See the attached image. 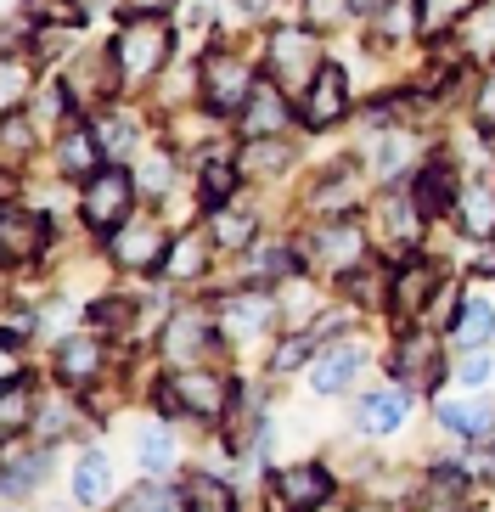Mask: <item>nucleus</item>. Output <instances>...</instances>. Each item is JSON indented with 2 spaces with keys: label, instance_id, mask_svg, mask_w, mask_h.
<instances>
[{
  "label": "nucleus",
  "instance_id": "nucleus-6",
  "mask_svg": "<svg viewBox=\"0 0 495 512\" xmlns=\"http://www.w3.org/2000/svg\"><path fill=\"white\" fill-rule=\"evenodd\" d=\"M344 102H349L344 68H332V62H321V74H315V85L299 96V119L310 124V130H332V124L344 119Z\"/></svg>",
  "mask_w": 495,
  "mask_h": 512
},
{
  "label": "nucleus",
  "instance_id": "nucleus-37",
  "mask_svg": "<svg viewBox=\"0 0 495 512\" xmlns=\"http://www.w3.org/2000/svg\"><path fill=\"white\" fill-rule=\"evenodd\" d=\"M417 197H405V203H400V197H394V203H389V231H394V237H400V242H411V237H417Z\"/></svg>",
  "mask_w": 495,
  "mask_h": 512
},
{
  "label": "nucleus",
  "instance_id": "nucleus-42",
  "mask_svg": "<svg viewBox=\"0 0 495 512\" xmlns=\"http://www.w3.org/2000/svg\"><path fill=\"white\" fill-rule=\"evenodd\" d=\"M169 181H175V164H169V158H152V164L141 169V186H147V192H164Z\"/></svg>",
  "mask_w": 495,
  "mask_h": 512
},
{
  "label": "nucleus",
  "instance_id": "nucleus-43",
  "mask_svg": "<svg viewBox=\"0 0 495 512\" xmlns=\"http://www.w3.org/2000/svg\"><path fill=\"white\" fill-rule=\"evenodd\" d=\"M23 152H29V124H23V119H17V113H12V119H6V158H12V164H17Z\"/></svg>",
  "mask_w": 495,
  "mask_h": 512
},
{
  "label": "nucleus",
  "instance_id": "nucleus-36",
  "mask_svg": "<svg viewBox=\"0 0 495 512\" xmlns=\"http://www.w3.org/2000/svg\"><path fill=\"white\" fill-rule=\"evenodd\" d=\"M231 186H237V164H225V158H214V164L203 169V192H209V203H214V209L225 203V192H231Z\"/></svg>",
  "mask_w": 495,
  "mask_h": 512
},
{
  "label": "nucleus",
  "instance_id": "nucleus-44",
  "mask_svg": "<svg viewBox=\"0 0 495 512\" xmlns=\"http://www.w3.org/2000/svg\"><path fill=\"white\" fill-rule=\"evenodd\" d=\"M40 23H74V0H29Z\"/></svg>",
  "mask_w": 495,
  "mask_h": 512
},
{
  "label": "nucleus",
  "instance_id": "nucleus-32",
  "mask_svg": "<svg viewBox=\"0 0 495 512\" xmlns=\"http://www.w3.org/2000/svg\"><path fill=\"white\" fill-rule=\"evenodd\" d=\"M34 479H45V451L40 456H12V462H6V496L29 490Z\"/></svg>",
  "mask_w": 495,
  "mask_h": 512
},
{
  "label": "nucleus",
  "instance_id": "nucleus-30",
  "mask_svg": "<svg viewBox=\"0 0 495 512\" xmlns=\"http://www.w3.org/2000/svg\"><path fill=\"white\" fill-rule=\"evenodd\" d=\"M186 507H192V512H231V496H225L214 479L192 473V479H186Z\"/></svg>",
  "mask_w": 495,
  "mask_h": 512
},
{
  "label": "nucleus",
  "instance_id": "nucleus-41",
  "mask_svg": "<svg viewBox=\"0 0 495 512\" xmlns=\"http://www.w3.org/2000/svg\"><path fill=\"white\" fill-rule=\"evenodd\" d=\"M315 203H321V209H349V203H355V186H349V175L344 181H332V186H321V192H315Z\"/></svg>",
  "mask_w": 495,
  "mask_h": 512
},
{
  "label": "nucleus",
  "instance_id": "nucleus-39",
  "mask_svg": "<svg viewBox=\"0 0 495 512\" xmlns=\"http://www.w3.org/2000/svg\"><path fill=\"white\" fill-rule=\"evenodd\" d=\"M473 113H479V130H495V62L479 79V107H473Z\"/></svg>",
  "mask_w": 495,
  "mask_h": 512
},
{
  "label": "nucleus",
  "instance_id": "nucleus-10",
  "mask_svg": "<svg viewBox=\"0 0 495 512\" xmlns=\"http://www.w3.org/2000/svg\"><path fill=\"white\" fill-rule=\"evenodd\" d=\"M276 490H282L287 507H321V501L332 496V473L327 467H282L276 473Z\"/></svg>",
  "mask_w": 495,
  "mask_h": 512
},
{
  "label": "nucleus",
  "instance_id": "nucleus-46",
  "mask_svg": "<svg viewBox=\"0 0 495 512\" xmlns=\"http://www.w3.org/2000/svg\"><path fill=\"white\" fill-rule=\"evenodd\" d=\"M169 6H175V0H124V12L130 17H164Z\"/></svg>",
  "mask_w": 495,
  "mask_h": 512
},
{
  "label": "nucleus",
  "instance_id": "nucleus-22",
  "mask_svg": "<svg viewBox=\"0 0 495 512\" xmlns=\"http://www.w3.org/2000/svg\"><path fill=\"white\" fill-rule=\"evenodd\" d=\"M107 456L102 451H90V456H79V467H74V496L85 501V507H96V501H107Z\"/></svg>",
  "mask_w": 495,
  "mask_h": 512
},
{
  "label": "nucleus",
  "instance_id": "nucleus-47",
  "mask_svg": "<svg viewBox=\"0 0 495 512\" xmlns=\"http://www.w3.org/2000/svg\"><path fill=\"white\" fill-rule=\"evenodd\" d=\"M23 96V62H6V107H17Z\"/></svg>",
  "mask_w": 495,
  "mask_h": 512
},
{
  "label": "nucleus",
  "instance_id": "nucleus-7",
  "mask_svg": "<svg viewBox=\"0 0 495 512\" xmlns=\"http://www.w3.org/2000/svg\"><path fill=\"white\" fill-rule=\"evenodd\" d=\"M203 96H209V107L231 113V107H248L254 79H248V68H242L237 57H209L203 62Z\"/></svg>",
  "mask_w": 495,
  "mask_h": 512
},
{
  "label": "nucleus",
  "instance_id": "nucleus-11",
  "mask_svg": "<svg viewBox=\"0 0 495 512\" xmlns=\"http://www.w3.org/2000/svg\"><path fill=\"white\" fill-rule=\"evenodd\" d=\"M434 287H439V271L428 265V259H411V265L394 276V310H400V316L428 310V304H434Z\"/></svg>",
  "mask_w": 495,
  "mask_h": 512
},
{
  "label": "nucleus",
  "instance_id": "nucleus-18",
  "mask_svg": "<svg viewBox=\"0 0 495 512\" xmlns=\"http://www.w3.org/2000/svg\"><path fill=\"white\" fill-rule=\"evenodd\" d=\"M96 158H102L96 130H68V136H62V147H57L62 175H96Z\"/></svg>",
  "mask_w": 495,
  "mask_h": 512
},
{
  "label": "nucleus",
  "instance_id": "nucleus-24",
  "mask_svg": "<svg viewBox=\"0 0 495 512\" xmlns=\"http://www.w3.org/2000/svg\"><path fill=\"white\" fill-rule=\"evenodd\" d=\"M490 332H495V310H490V299H467L462 321H456V338H462L467 349H484V344H490Z\"/></svg>",
  "mask_w": 495,
  "mask_h": 512
},
{
  "label": "nucleus",
  "instance_id": "nucleus-13",
  "mask_svg": "<svg viewBox=\"0 0 495 512\" xmlns=\"http://www.w3.org/2000/svg\"><path fill=\"white\" fill-rule=\"evenodd\" d=\"M287 124V96L282 85L270 79V85H254V96H248V113H242V130H248V141L254 136H276Z\"/></svg>",
  "mask_w": 495,
  "mask_h": 512
},
{
  "label": "nucleus",
  "instance_id": "nucleus-28",
  "mask_svg": "<svg viewBox=\"0 0 495 512\" xmlns=\"http://www.w3.org/2000/svg\"><path fill=\"white\" fill-rule=\"evenodd\" d=\"M203 265H209V242L203 237H180L175 242V254H169V276H203Z\"/></svg>",
  "mask_w": 495,
  "mask_h": 512
},
{
  "label": "nucleus",
  "instance_id": "nucleus-27",
  "mask_svg": "<svg viewBox=\"0 0 495 512\" xmlns=\"http://www.w3.org/2000/svg\"><path fill=\"white\" fill-rule=\"evenodd\" d=\"M141 467L147 473H169L175 467V434L169 428H147L141 434Z\"/></svg>",
  "mask_w": 495,
  "mask_h": 512
},
{
  "label": "nucleus",
  "instance_id": "nucleus-15",
  "mask_svg": "<svg viewBox=\"0 0 495 512\" xmlns=\"http://www.w3.org/2000/svg\"><path fill=\"white\" fill-rule=\"evenodd\" d=\"M355 411H360V428H366V434H394V428L405 422V411H411V394H405L400 383H394V389L366 394V400H360Z\"/></svg>",
  "mask_w": 495,
  "mask_h": 512
},
{
  "label": "nucleus",
  "instance_id": "nucleus-48",
  "mask_svg": "<svg viewBox=\"0 0 495 512\" xmlns=\"http://www.w3.org/2000/svg\"><path fill=\"white\" fill-rule=\"evenodd\" d=\"M344 6H355V12H377V6H389V0H344Z\"/></svg>",
  "mask_w": 495,
  "mask_h": 512
},
{
  "label": "nucleus",
  "instance_id": "nucleus-45",
  "mask_svg": "<svg viewBox=\"0 0 495 512\" xmlns=\"http://www.w3.org/2000/svg\"><path fill=\"white\" fill-rule=\"evenodd\" d=\"M490 355H484V349H473V355H467V361H462V377H467V383H484V377H490Z\"/></svg>",
  "mask_w": 495,
  "mask_h": 512
},
{
  "label": "nucleus",
  "instance_id": "nucleus-12",
  "mask_svg": "<svg viewBox=\"0 0 495 512\" xmlns=\"http://www.w3.org/2000/svg\"><path fill=\"white\" fill-rule=\"evenodd\" d=\"M270 310H276V304H270L265 293H237V299L220 304V332H231V338H259Z\"/></svg>",
  "mask_w": 495,
  "mask_h": 512
},
{
  "label": "nucleus",
  "instance_id": "nucleus-38",
  "mask_svg": "<svg viewBox=\"0 0 495 512\" xmlns=\"http://www.w3.org/2000/svg\"><path fill=\"white\" fill-rule=\"evenodd\" d=\"M467 12V0H417V23L422 29H439L445 17H462Z\"/></svg>",
  "mask_w": 495,
  "mask_h": 512
},
{
  "label": "nucleus",
  "instance_id": "nucleus-21",
  "mask_svg": "<svg viewBox=\"0 0 495 512\" xmlns=\"http://www.w3.org/2000/svg\"><path fill=\"white\" fill-rule=\"evenodd\" d=\"M462 226L473 231V237H490L495 231V186L490 181H479V186L462 192Z\"/></svg>",
  "mask_w": 495,
  "mask_h": 512
},
{
  "label": "nucleus",
  "instance_id": "nucleus-1",
  "mask_svg": "<svg viewBox=\"0 0 495 512\" xmlns=\"http://www.w3.org/2000/svg\"><path fill=\"white\" fill-rule=\"evenodd\" d=\"M169 51H175V34L164 17H130L113 40V62L124 79H152L169 62Z\"/></svg>",
  "mask_w": 495,
  "mask_h": 512
},
{
  "label": "nucleus",
  "instance_id": "nucleus-2",
  "mask_svg": "<svg viewBox=\"0 0 495 512\" xmlns=\"http://www.w3.org/2000/svg\"><path fill=\"white\" fill-rule=\"evenodd\" d=\"M270 68H276V85H282V91H299V96H304V91L315 85V74H321L315 34L282 23V29L270 34Z\"/></svg>",
  "mask_w": 495,
  "mask_h": 512
},
{
  "label": "nucleus",
  "instance_id": "nucleus-16",
  "mask_svg": "<svg viewBox=\"0 0 495 512\" xmlns=\"http://www.w3.org/2000/svg\"><path fill=\"white\" fill-rule=\"evenodd\" d=\"M360 254H366V242H360V231L349 226V220H338V226H321V231H315V259H321V265L355 271Z\"/></svg>",
  "mask_w": 495,
  "mask_h": 512
},
{
  "label": "nucleus",
  "instance_id": "nucleus-19",
  "mask_svg": "<svg viewBox=\"0 0 495 512\" xmlns=\"http://www.w3.org/2000/svg\"><path fill=\"white\" fill-rule=\"evenodd\" d=\"M119 265H130V271H152L158 265V248H164V237L152 226H130V231H119Z\"/></svg>",
  "mask_w": 495,
  "mask_h": 512
},
{
  "label": "nucleus",
  "instance_id": "nucleus-26",
  "mask_svg": "<svg viewBox=\"0 0 495 512\" xmlns=\"http://www.w3.org/2000/svg\"><path fill=\"white\" fill-rule=\"evenodd\" d=\"M119 512H192V507L175 490H164V484H141V490H130V501Z\"/></svg>",
  "mask_w": 495,
  "mask_h": 512
},
{
  "label": "nucleus",
  "instance_id": "nucleus-31",
  "mask_svg": "<svg viewBox=\"0 0 495 512\" xmlns=\"http://www.w3.org/2000/svg\"><path fill=\"white\" fill-rule=\"evenodd\" d=\"M287 158H293V152L282 147V141L270 136V141H248V152H242V169H270V175H276V169H287Z\"/></svg>",
  "mask_w": 495,
  "mask_h": 512
},
{
  "label": "nucleus",
  "instance_id": "nucleus-23",
  "mask_svg": "<svg viewBox=\"0 0 495 512\" xmlns=\"http://www.w3.org/2000/svg\"><path fill=\"white\" fill-rule=\"evenodd\" d=\"M96 366H102V349H96V338H68V344H62L57 372L68 377V383H85V377H96Z\"/></svg>",
  "mask_w": 495,
  "mask_h": 512
},
{
  "label": "nucleus",
  "instance_id": "nucleus-35",
  "mask_svg": "<svg viewBox=\"0 0 495 512\" xmlns=\"http://www.w3.org/2000/svg\"><path fill=\"white\" fill-rule=\"evenodd\" d=\"M135 321V304L130 299H102V304H90V327H130Z\"/></svg>",
  "mask_w": 495,
  "mask_h": 512
},
{
  "label": "nucleus",
  "instance_id": "nucleus-4",
  "mask_svg": "<svg viewBox=\"0 0 495 512\" xmlns=\"http://www.w3.org/2000/svg\"><path fill=\"white\" fill-rule=\"evenodd\" d=\"M164 406L169 411H186V417L214 422L225 406H231V383L214 377V372H186V377H175V389L164 394Z\"/></svg>",
  "mask_w": 495,
  "mask_h": 512
},
{
  "label": "nucleus",
  "instance_id": "nucleus-3",
  "mask_svg": "<svg viewBox=\"0 0 495 512\" xmlns=\"http://www.w3.org/2000/svg\"><path fill=\"white\" fill-rule=\"evenodd\" d=\"M135 209V181L124 169H96L85 186V220L96 231H119Z\"/></svg>",
  "mask_w": 495,
  "mask_h": 512
},
{
  "label": "nucleus",
  "instance_id": "nucleus-20",
  "mask_svg": "<svg viewBox=\"0 0 495 512\" xmlns=\"http://www.w3.org/2000/svg\"><path fill=\"white\" fill-rule=\"evenodd\" d=\"M417 209L422 214H445V209H456V203H450V164L445 158H434V164L422 169V181H417Z\"/></svg>",
  "mask_w": 495,
  "mask_h": 512
},
{
  "label": "nucleus",
  "instance_id": "nucleus-34",
  "mask_svg": "<svg viewBox=\"0 0 495 512\" xmlns=\"http://www.w3.org/2000/svg\"><path fill=\"white\" fill-rule=\"evenodd\" d=\"M405 164H411V136H389L383 147H377V175H383V181L400 175Z\"/></svg>",
  "mask_w": 495,
  "mask_h": 512
},
{
  "label": "nucleus",
  "instance_id": "nucleus-25",
  "mask_svg": "<svg viewBox=\"0 0 495 512\" xmlns=\"http://www.w3.org/2000/svg\"><path fill=\"white\" fill-rule=\"evenodd\" d=\"M214 242L220 248H248L254 242V214H242V209H214Z\"/></svg>",
  "mask_w": 495,
  "mask_h": 512
},
{
  "label": "nucleus",
  "instance_id": "nucleus-8",
  "mask_svg": "<svg viewBox=\"0 0 495 512\" xmlns=\"http://www.w3.org/2000/svg\"><path fill=\"white\" fill-rule=\"evenodd\" d=\"M0 248H6V259H34L45 248V220L29 209H17V203H6V214H0Z\"/></svg>",
  "mask_w": 495,
  "mask_h": 512
},
{
  "label": "nucleus",
  "instance_id": "nucleus-17",
  "mask_svg": "<svg viewBox=\"0 0 495 512\" xmlns=\"http://www.w3.org/2000/svg\"><path fill=\"white\" fill-rule=\"evenodd\" d=\"M203 344H209V316H203V310H186V316L169 321V332H164L169 361H197Z\"/></svg>",
  "mask_w": 495,
  "mask_h": 512
},
{
  "label": "nucleus",
  "instance_id": "nucleus-40",
  "mask_svg": "<svg viewBox=\"0 0 495 512\" xmlns=\"http://www.w3.org/2000/svg\"><path fill=\"white\" fill-rule=\"evenodd\" d=\"M310 344H315V332H299V338H287L282 349H276V372H293V366L310 355Z\"/></svg>",
  "mask_w": 495,
  "mask_h": 512
},
{
  "label": "nucleus",
  "instance_id": "nucleus-14",
  "mask_svg": "<svg viewBox=\"0 0 495 512\" xmlns=\"http://www.w3.org/2000/svg\"><path fill=\"white\" fill-rule=\"evenodd\" d=\"M439 422L462 439H495V406L490 400H439Z\"/></svg>",
  "mask_w": 495,
  "mask_h": 512
},
{
  "label": "nucleus",
  "instance_id": "nucleus-5",
  "mask_svg": "<svg viewBox=\"0 0 495 512\" xmlns=\"http://www.w3.org/2000/svg\"><path fill=\"white\" fill-rule=\"evenodd\" d=\"M439 372H445V344L434 332H405L400 349H394V377L411 389H434Z\"/></svg>",
  "mask_w": 495,
  "mask_h": 512
},
{
  "label": "nucleus",
  "instance_id": "nucleus-9",
  "mask_svg": "<svg viewBox=\"0 0 495 512\" xmlns=\"http://www.w3.org/2000/svg\"><path fill=\"white\" fill-rule=\"evenodd\" d=\"M360 366H366V344L332 349V355H321V361L310 366V389H315V394H338V389H349Z\"/></svg>",
  "mask_w": 495,
  "mask_h": 512
},
{
  "label": "nucleus",
  "instance_id": "nucleus-33",
  "mask_svg": "<svg viewBox=\"0 0 495 512\" xmlns=\"http://www.w3.org/2000/svg\"><path fill=\"white\" fill-rule=\"evenodd\" d=\"M0 428H6V434H23V428H29V394H23V383H6V406H0Z\"/></svg>",
  "mask_w": 495,
  "mask_h": 512
},
{
  "label": "nucleus",
  "instance_id": "nucleus-29",
  "mask_svg": "<svg viewBox=\"0 0 495 512\" xmlns=\"http://www.w3.org/2000/svg\"><path fill=\"white\" fill-rule=\"evenodd\" d=\"M96 141H102L107 158H130V147H135V124H130V119H119V113H107V119L96 124Z\"/></svg>",
  "mask_w": 495,
  "mask_h": 512
}]
</instances>
